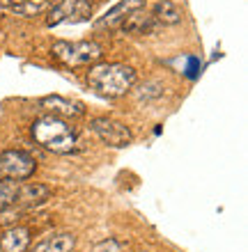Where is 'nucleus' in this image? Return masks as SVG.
I'll list each match as a JSON object with an SVG mask.
<instances>
[{
	"instance_id": "obj_1",
	"label": "nucleus",
	"mask_w": 248,
	"mask_h": 252,
	"mask_svg": "<svg viewBox=\"0 0 248 252\" xmlns=\"http://www.w3.org/2000/svg\"><path fill=\"white\" fill-rule=\"evenodd\" d=\"M30 135L41 149H46L58 156L78 154L83 149L81 133L71 122L55 117V115H41L30 124Z\"/></svg>"
},
{
	"instance_id": "obj_2",
	"label": "nucleus",
	"mask_w": 248,
	"mask_h": 252,
	"mask_svg": "<svg viewBox=\"0 0 248 252\" xmlns=\"http://www.w3.org/2000/svg\"><path fill=\"white\" fill-rule=\"evenodd\" d=\"M87 87L104 99H120L127 96L138 83V73L131 64L122 62H97L87 69Z\"/></svg>"
},
{
	"instance_id": "obj_3",
	"label": "nucleus",
	"mask_w": 248,
	"mask_h": 252,
	"mask_svg": "<svg viewBox=\"0 0 248 252\" xmlns=\"http://www.w3.org/2000/svg\"><path fill=\"white\" fill-rule=\"evenodd\" d=\"M51 55H53L58 62H62L65 66H92L97 62H101L104 58V46L94 39H83V41H55L53 48H51Z\"/></svg>"
},
{
	"instance_id": "obj_4",
	"label": "nucleus",
	"mask_w": 248,
	"mask_h": 252,
	"mask_svg": "<svg viewBox=\"0 0 248 252\" xmlns=\"http://www.w3.org/2000/svg\"><path fill=\"white\" fill-rule=\"evenodd\" d=\"M90 131H92L104 145L113 147V149H122V147H129L134 142L131 128H129L124 122L106 117V115L92 117V120H90Z\"/></svg>"
},
{
	"instance_id": "obj_5",
	"label": "nucleus",
	"mask_w": 248,
	"mask_h": 252,
	"mask_svg": "<svg viewBox=\"0 0 248 252\" xmlns=\"http://www.w3.org/2000/svg\"><path fill=\"white\" fill-rule=\"evenodd\" d=\"M90 16H92L90 0H58L46 14V26L55 28L62 23H83L90 21Z\"/></svg>"
},
{
	"instance_id": "obj_6",
	"label": "nucleus",
	"mask_w": 248,
	"mask_h": 252,
	"mask_svg": "<svg viewBox=\"0 0 248 252\" xmlns=\"http://www.w3.org/2000/svg\"><path fill=\"white\" fill-rule=\"evenodd\" d=\"M37 170V160L23 149H5L0 154V179L26 181Z\"/></svg>"
},
{
	"instance_id": "obj_7",
	"label": "nucleus",
	"mask_w": 248,
	"mask_h": 252,
	"mask_svg": "<svg viewBox=\"0 0 248 252\" xmlns=\"http://www.w3.org/2000/svg\"><path fill=\"white\" fill-rule=\"evenodd\" d=\"M39 106L46 110L48 115H55V117H62V120H81L85 117V103L74 99H67V96H60V94H48V96H41Z\"/></svg>"
},
{
	"instance_id": "obj_8",
	"label": "nucleus",
	"mask_w": 248,
	"mask_h": 252,
	"mask_svg": "<svg viewBox=\"0 0 248 252\" xmlns=\"http://www.w3.org/2000/svg\"><path fill=\"white\" fill-rule=\"evenodd\" d=\"M142 7H145V0H120L117 5L106 9L94 21V30H117L129 14L136 12V9H142Z\"/></svg>"
},
{
	"instance_id": "obj_9",
	"label": "nucleus",
	"mask_w": 248,
	"mask_h": 252,
	"mask_svg": "<svg viewBox=\"0 0 248 252\" xmlns=\"http://www.w3.org/2000/svg\"><path fill=\"white\" fill-rule=\"evenodd\" d=\"M51 195H53V188L46 186V184H35V181L23 184V181H21L14 206H19L23 211H30L35 206H41L46 199H51Z\"/></svg>"
},
{
	"instance_id": "obj_10",
	"label": "nucleus",
	"mask_w": 248,
	"mask_h": 252,
	"mask_svg": "<svg viewBox=\"0 0 248 252\" xmlns=\"http://www.w3.org/2000/svg\"><path fill=\"white\" fill-rule=\"evenodd\" d=\"M156 23L154 19H152V14L145 12V7L142 9H136V12H131L127 16V19L120 23V32L124 34H134V37H141V34H152L156 30Z\"/></svg>"
},
{
	"instance_id": "obj_11",
	"label": "nucleus",
	"mask_w": 248,
	"mask_h": 252,
	"mask_svg": "<svg viewBox=\"0 0 248 252\" xmlns=\"http://www.w3.org/2000/svg\"><path fill=\"white\" fill-rule=\"evenodd\" d=\"M30 248V229L23 225L5 227L0 234V252H26Z\"/></svg>"
},
{
	"instance_id": "obj_12",
	"label": "nucleus",
	"mask_w": 248,
	"mask_h": 252,
	"mask_svg": "<svg viewBox=\"0 0 248 252\" xmlns=\"http://www.w3.org/2000/svg\"><path fill=\"white\" fill-rule=\"evenodd\" d=\"M76 234L71 232H60L53 236L41 239L39 243H35L33 248H28L26 252H71L76 248Z\"/></svg>"
},
{
	"instance_id": "obj_13",
	"label": "nucleus",
	"mask_w": 248,
	"mask_h": 252,
	"mask_svg": "<svg viewBox=\"0 0 248 252\" xmlns=\"http://www.w3.org/2000/svg\"><path fill=\"white\" fill-rule=\"evenodd\" d=\"M181 16H184V12L175 0H159L152 7V19L156 23H161V26H175V23L181 21Z\"/></svg>"
},
{
	"instance_id": "obj_14",
	"label": "nucleus",
	"mask_w": 248,
	"mask_h": 252,
	"mask_svg": "<svg viewBox=\"0 0 248 252\" xmlns=\"http://www.w3.org/2000/svg\"><path fill=\"white\" fill-rule=\"evenodd\" d=\"M21 181L14 179H0V209H7L16 202V192H19Z\"/></svg>"
},
{
	"instance_id": "obj_15",
	"label": "nucleus",
	"mask_w": 248,
	"mask_h": 252,
	"mask_svg": "<svg viewBox=\"0 0 248 252\" xmlns=\"http://www.w3.org/2000/svg\"><path fill=\"white\" fill-rule=\"evenodd\" d=\"M161 94H163V83H159V80H147V83L138 90V101H141V103L142 101L147 103V101H152V99H159Z\"/></svg>"
},
{
	"instance_id": "obj_16",
	"label": "nucleus",
	"mask_w": 248,
	"mask_h": 252,
	"mask_svg": "<svg viewBox=\"0 0 248 252\" xmlns=\"http://www.w3.org/2000/svg\"><path fill=\"white\" fill-rule=\"evenodd\" d=\"M23 209L19 206H7V209H0V227H12V225H19L21 216H23Z\"/></svg>"
},
{
	"instance_id": "obj_17",
	"label": "nucleus",
	"mask_w": 248,
	"mask_h": 252,
	"mask_svg": "<svg viewBox=\"0 0 248 252\" xmlns=\"http://www.w3.org/2000/svg\"><path fill=\"white\" fill-rule=\"evenodd\" d=\"M90 252H127V246L117 239H106V241H101V243H97Z\"/></svg>"
},
{
	"instance_id": "obj_18",
	"label": "nucleus",
	"mask_w": 248,
	"mask_h": 252,
	"mask_svg": "<svg viewBox=\"0 0 248 252\" xmlns=\"http://www.w3.org/2000/svg\"><path fill=\"white\" fill-rule=\"evenodd\" d=\"M46 9V5L44 2H23V5L14 7V12L21 14V16H35V14H39Z\"/></svg>"
},
{
	"instance_id": "obj_19",
	"label": "nucleus",
	"mask_w": 248,
	"mask_h": 252,
	"mask_svg": "<svg viewBox=\"0 0 248 252\" xmlns=\"http://www.w3.org/2000/svg\"><path fill=\"white\" fill-rule=\"evenodd\" d=\"M23 2H44V0H0V7H19Z\"/></svg>"
}]
</instances>
